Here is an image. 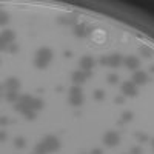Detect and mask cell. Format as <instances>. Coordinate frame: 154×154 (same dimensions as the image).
<instances>
[{"instance_id":"cell-1","label":"cell","mask_w":154,"mask_h":154,"mask_svg":"<svg viewBox=\"0 0 154 154\" xmlns=\"http://www.w3.org/2000/svg\"><path fill=\"white\" fill-rule=\"evenodd\" d=\"M51 60H53V51L46 46H43L37 51L35 59H34V66L37 69H46Z\"/></svg>"},{"instance_id":"cell-2","label":"cell","mask_w":154,"mask_h":154,"mask_svg":"<svg viewBox=\"0 0 154 154\" xmlns=\"http://www.w3.org/2000/svg\"><path fill=\"white\" fill-rule=\"evenodd\" d=\"M32 99H34V97H31L29 94H22V96L19 97V100L16 102L14 109H16L17 112H22V114H25V112H26L28 109H31Z\"/></svg>"},{"instance_id":"cell-3","label":"cell","mask_w":154,"mask_h":154,"mask_svg":"<svg viewBox=\"0 0 154 154\" xmlns=\"http://www.w3.org/2000/svg\"><path fill=\"white\" fill-rule=\"evenodd\" d=\"M42 142H43V145L46 146V149H48L49 152H56V151L60 149V142H59V139H57L56 136H53V134L45 136V137L42 139Z\"/></svg>"},{"instance_id":"cell-4","label":"cell","mask_w":154,"mask_h":154,"mask_svg":"<svg viewBox=\"0 0 154 154\" xmlns=\"http://www.w3.org/2000/svg\"><path fill=\"white\" fill-rule=\"evenodd\" d=\"M139 94V89H137V85L133 82V80H126L122 83V96L125 97H136Z\"/></svg>"},{"instance_id":"cell-5","label":"cell","mask_w":154,"mask_h":154,"mask_svg":"<svg viewBox=\"0 0 154 154\" xmlns=\"http://www.w3.org/2000/svg\"><path fill=\"white\" fill-rule=\"evenodd\" d=\"M103 143L106 146H117L120 143V136L116 131H108L103 136Z\"/></svg>"},{"instance_id":"cell-6","label":"cell","mask_w":154,"mask_h":154,"mask_svg":"<svg viewBox=\"0 0 154 154\" xmlns=\"http://www.w3.org/2000/svg\"><path fill=\"white\" fill-rule=\"evenodd\" d=\"M91 32H93V28L88 26L86 23H77L74 26V35H77V37L83 38V37H88Z\"/></svg>"},{"instance_id":"cell-7","label":"cell","mask_w":154,"mask_h":154,"mask_svg":"<svg viewBox=\"0 0 154 154\" xmlns=\"http://www.w3.org/2000/svg\"><path fill=\"white\" fill-rule=\"evenodd\" d=\"M14 40H16V32L12 31V29H5V31L2 32V48H3V49H5L8 45L14 43Z\"/></svg>"},{"instance_id":"cell-8","label":"cell","mask_w":154,"mask_h":154,"mask_svg":"<svg viewBox=\"0 0 154 154\" xmlns=\"http://www.w3.org/2000/svg\"><path fill=\"white\" fill-rule=\"evenodd\" d=\"M71 80H72V83H74V85H77V86L83 85V83L88 80L86 72H85V71H82V69H79V71H74V72L71 74Z\"/></svg>"},{"instance_id":"cell-9","label":"cell","mask_w":154,"mask_h":154,"mask_svg":"<svg viewBox=\"0 0 154 154\" xmlns=\"http://www.w3.org/2000/svg\"><path fill=\"white\" fill-rule=\"evenodd\" d=\"M131 80L136 83V85H146L149 82V77L145 71H136L131 77Z\"/></svg>"},{"instance_id":"cell-10","label":"cell","mask_w":154,"mask_h":154,"mask_svg":"<svg viewBox=\"0 0 154 154\" xmlns=\"http://www.w3.org/2000/svg\"><path fill=\"white\" fill-rule=\"evenodd\" d=\"M79 66H80L82 71H93V68H94V59L91 56H83L79 60Z\"/></svg>"},{"instance_id":"cell-11","label":"cell","mask_w":154,"mask_h":154,"mask_svg":"<svg viewBox=\"0 0 154 154\" xmlns=\"http://www.w3.org/2000/svg\"><path fill=\"white\" fill-rule=\"evenodd\" d=\"M123 63H125V66L130 69V71H139V66H140V60L134 56H128L126 59H123Z\"/></svg>"},{"instance_id":"cell-12","label":"cell","mask_w":154,"mask_h":154,"mask_svg":"<svg viewBox=\"0 0 154 154\" xmlns=\"http://www.w3.org/2000/svg\"><path fill=\"white\" fill-rule=\"evenodd\" d=\"M20 86H22V82H20V79H17V77H8L6 82H5L6 91H19Z\"/></svg>"},{"instance_id":"cell-13","label":"cell","mask_w":154,"mask_h":154,"mask_svg":"<svg viewBox=\"0 0 154 154\" xmlns=\"http://www.w3.org/2000/svg\"><path fill=\"white\" fill-rule=\"evenodd\" d=\"M122 63H123V57H122V54L114 53V54L108 56V66H111V68H119Z\"/></svg>"},{"instance_id":"cell-14","label":"cell","mask_w":154,"mask_h":154,"mask_svg":"<svg viewBox=\"0 0 154 154\" xmlns=\"http://www.w3.org/2000/svg\"><path fill=\"white\" fill-rule=\"evenodd\" d=\"M83 100H85L83 94H69V97H68V103L72 105V106H80V105L83 103Z\"/></svg>"},{"instance_id":"cell-15","label":"cell","mask_w":154,"mask_h":154,"mask_svg":"<svg viewBox=\"0 0 154 154\" xmlns=\"http://www.w3.org/2000/svg\"><path fill=\"white\" fill-rule=\"evenodd\" d=\"M59 23H65V25H72V26H75L77 25V14H66L65 17H60L59 19Z\"/></svg>"},{"instance_id":"cell-16","label":"cell","mask_w":154,"mask_h":154,"mask_svg":"<svg viewBox=\"0 0 154 154\" xmlns=\"http://www.w3.org/2000/svg\"><path fill=\"white\" fill-rule=\"evenodd\" d=\"M45 106V102L42 99H38V97H34L32 99V103H31V109L32 111H38V109H43Z\"/></svg>"},{"instance_id":"cell-17","label":"cell","mask_w":154,"mask_h":154,"mask_svg":"<svg viewBox=\"0 0 154 154\" xmlns=\"http://www.w3.org/2000/svg\"><path fill=\"white\" fill-rule=\"evenodd\" d=\"M139 53L142 54L143 57H146V59H149V57H152L154 56V49H151L149 46H146V45H142L139 48Z\"/></svg>"},{"instance_id":"cell-18","label":"cell","mask_w":154,"mask_h":154,"mask_svg":"<svg viewBox=\"0 0 154 154\" xmlns=\"http://www.w3.org/2000/svg\"><path fill=\"white\" fill-rule=\"evenodd\" d=\"M19 93L17 91H8V93H5V99L8 100V102H11V103H16V102L19 100Z\"/></svg>"},{"instance_id":"cell-19","label":"cell","mask_w":154,"mask_h":154,"mask_svg":"<svg viewBox=\"0 0 154 154\" xmlns=\"http://www.w3.org/2000/svg\"><path fill=\"white\" fill-rule=\"evenodd\" d=\"M34 154H49V151L46 149V146L43 145V142L40 140L35 146H34Z\"/></svg>"},{"instance_id":"cell-20","label":"cell","mask_w":154,"mask_h":154,"mask_svg":"<svg viewBox=\"0 0 154 154\" xmlns=\"http://www.w3.org/2000/svg\"><path fill=\"white\" fill-rule=\"evenodd\" d=\"M14 146L22 149V148L26 146V142H25V139H23V137H16V139H14Z\"/></svg>"},{"instance_id":"cell-21","label":"cell","mask_w":154,"mask_h":154,"mask_svg":"<svg viewBox=\"0 0 154 154\" xmlns=\"http://www.w3.org/2000/svg\"><path fill=\"white\" fill-rule=\"evenodd\" d=\"M9 54H16V53H19V45L17 43H11V45H8L6 48H5Z\"/></svg>"},{"instance_id":"cell-22","label":"cell","mask_w":154,"mask_h":154,"mask_svg":"<svg viewBox=\"0 0 154 154\" xmlns=\"http://www.w3.org/2000/svg\"><path fill=\"white\" fill-rule=\"evenodd\" d=\"M106 80H108L109 85H116V83L119 82V75L117 74H108L106 75Z\"/></svg>"},{"instance_id":"cell-23","label":"cell","mask_w":154,"mask_h":154,"mask_svg":"<svg viewBox=\"0 0 154 154\" xmlns=\"http://www.w3.org/2000/svg\"><path fill=\"white\" fill-rule=\"evenodd\" d=\"M133 120V112L131 111H126V112H123L122 114V120L119 122V123H123V122H131Z\"/></svg>"},{"instance_id":"cell-24","label":"cell","mask_w":154,"mask_h":154,"mask_svg":"<svg viewBox=\"0 0 154 154\" xmlns=\"http://www.w3.org/2000/svg\"><path fill=\"white\" fill-rule=\"evenodd\" d=\"M93 97L96 100H103L105 99V91H102V89H96V91L93 93Z\"/></svg>"},{"instance_id":"cell-25","label":"cell","mask_w":154,"mask_h":154,"mask_svg":"<svg viewBox=\"0 0 154 154\" xmlns=\"http://www.w3.org/2000/svg\"><path fill=\"white\" fill-rule=\"evenodd\" d=\"M69 94H83V91H82V88H80V86L72 85V86L69 88Z\"/></svg>"},{"instance_id":"cell-26","label":"cell","mask_w":154,"mask_h":154,"mask_svg":"<svg viewBox=\"0 0 154 154\" xmlns=\"http://www.w3.org/2000/svg\"><path fill=\"white\" fill-rule=\"evenodd\" d=\"M23 116H25V119H26V120H34V119H35V111H32V109H28V111L25 112Z\"/></svg>"},{"instance_id":"cell-27","label":"cell","mask_w":154,"mask_h":154,"mask_svg":"<svg viewBox=\"0 0 154 154\" xmlns=\"http://www.w3.org/2000/svg\"><path fill=\"white\" fill-rule=\"evenodd\" d=\"M130 154H143V151H142V148H140V146H133L130 149Z\"/></svg>"},{"instance_id":"cell-28","label":"cell","mask_w":154,"mask_h":154,"mask_svg":"<svg viewBox=\"0 0 154 154\" xmlns=\"http://www.w3.org/2000/svg\"><path fill=\"white\" fill-rule=\"evenodd\" d=\"M136 137L140 140V142H148V136L146 134H142V133H137L136 134Z\"/></svg>"},{"instance_id":"cell-29","label":"cell","mask_w":154,"mask_h":154,"mask_svg":"<svg viewBox=\"0 0 154 154\" xmlns=\"http://www.w3.org/2000/svg\"><path fill=\"white\" fill-rule=\"evenodd\" d=\"M8 22H9V14H8V12H2V23L5 25Z\"/></svg>"},{"instance_id":"cell-30","label":"cell","mask_w":154,"mask_h":154,"mask_svg":"<svg viewBox=\"0 0 154 154\" xmlns=\"http://www.w3.org/2000/svg\"><path fill=\"white\" fill-rule=\"evenodd\" d=\"M123 100H125V96H117V97L114 99L116 103H123Z\"/></svg>"},{"instance_id":"cell-31","label":"cell","mask_w":154,"mask_h":154,"mask_svg":"<svg viewBox=\"0 0 154 154\" xmlns=\"http://www.w3.org/2000/svg\"><path fill=\"white\" fill-rule=\"evenodd\" d=\"M100 65H103V66L108 65V57H102L100 59Z\"/></svg>"},{"instance_id":"cell-32","label":"cell","mask_w":154,"mask_h":154,"mask_svg":"<svg viewBox=\"0 0 154 154\" xmlns=\"http://www.w3.org/2000/svg\"><path fill=\"white\" fill-rule=\"evenodd\" d=\"M91 154H103V151H102L100 148H94V149L91 151Z\"/></svg>"},{"instance_id":"cell-33","label":"cell","mask_w":154,"mask_h":154,"mask_svg":"<svg viewBox=\"0 0 154 154\" xmlns=\"http://www.w3.org/2000/svg\"><path fill=\"white\" fill-rule=\"evenodd\" d=\"M8 122H9V120L6 119V116H2V123L5 125V123H8Z\"/></svg>"},{"instance_id":"cell-34","label":"cell","mask_w":154,"mask_h":154,"mask_svg":"<svg viewBox=\"0 0 154 154\" xmlns=\"http://www.w3.org/2000/svg\"><path fill=\"white\" fill-rule=\"evenodd\" d=\"M63 56H65V57H71L72 54H71V51H65V54H63Z\"/></svg>"},{"instance_id":"cell-35","label":"cell","mask_w":154,"mask_h":154,"mask_svg":"<svg viewBox=\"0 0 154 154\" xmlns=\"http://www.w3.org/2000/svg\"><path fill=\"white\" fill-rule=\"evenodd\" d=\"M0 137H2V142H5V140H6V134L5 133H2V136H0Z\"/></svg>"},{"instance_id":"cell-36","label":"cell","mask_w":154,"mask_h":154,"mask_svg":"<svg viewBox=\"0 0 154 154\" xmlns=\"http://www.w3.org/2000/svg\"><path fill=\"white\" fill-rule=\"evenodd\" d=\"M149 71H151V72H152V74H154V65H152V66H151V68H149Z\"/></svg>"},{"instance_id":"cell-37","label":"cell","mask_w":154,"mask_h":154,"mask_svg":"<svg viewBox=\"0 0 154 154\" xmlns=\"http://www.w3.org/2000/svg\"><path fill=\"white\" fill-rule=\"evenodd\" d=\"M151 145H152V149H154V139L151 140Z\"/></svg>"}]
</instances>
